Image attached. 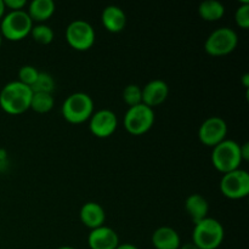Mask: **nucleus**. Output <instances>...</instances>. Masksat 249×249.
I'll use <instances>...</instances> for the list:
<instances>
[{
  "label": "nucleus",
  "instance_id": "nucleus-32",
  "mask_svg": "<svg viewBox=\"0 0 249 249\" xmlns=\"http://www.w3.org/2000/svg\"><path fill=\"white\" fill-rule=\"evenodd\" d=\"M57 249H77V248L70 247V246H63V247H58Z\"/></svg>",
  "mask_w": 249,
  "mask_h": 249
},
{
  "label": "nucleus",
  "instance_id": "nucleus-21",
  "mask_svg": "<svg viewBox=\"0 0 249 249\" xmlns=\"http://www.w3.org/2000/svg\"><path fill=\"white\" fill-rule=\"evenodd\" d=\"M33 92H45V94H53L55 90V80L53 75L48 72H39L38 79L36 80L31 87Z\"/></svg>",
  "mask_w": 249,
  "mask_h": 249
},
{
  "label": "nucleus",
  "instance_id": "nucleus-19",
  "mask_svg": "<svg viewBox=\"0 0 249 249\" xmlns=\"http://www.w3.org/2000/svg\"><path fill=\"white\" fill-rule=\"evenodd\" d=\"M198 14L204 21L215 22L225 14V7L218 0H204L199 4Z\"/></svg>",
  "mask_w": 249,
  "mask_h": 249
},
{
  "label": "nucleus",
  "instance_id": "nucleus-29",
  "mask_svg": "<svg viewBox=\"0 0 249 249\" xmlns=\"http://www.w3.org/2000/svg\"><path fill=\"white\" fill-rule=\"evenodd\" d=\"M179 249H198V248H197L192 242H189V243H185V245L180 246Z\"/></svg>",
  "mask_w": 249,
  "mask_h": 249
},
{
  "label": "nucleus",
  "instance_id": "nucleus-33",
  "mask_svg": "<svg viewBox=\"0 0 249 249\" xmlns=\"http://www.w3.org/2000/svg\"><path fill=\"white\" fill-rule=\"evenodd\" d=\"M1 43H2V36L1 33H0V46H1Z\"/></svg>",
  "mask_w": 249,
  "mask_h": 249
},
{
  "label": "nucleus",
  "instance_id": "nucleus-12",
  "mask_svg": "<svg viewBox=\"0 0 249 249\" xmlns=\"http://www.w3.org/2000/svg\"><path fill=\"white\" fill-rule=\"evenodd\" d=\"M88 245L90 249H116L119 245V237L113 229L104 225L90 231Z\"/></svg>",
  "mask_w": 249,
  "mask_h": 249
},
{
  "label": "nucleus",
  "instance_id": "nucleus-6",
  "mask_svg": "<svg viewBox=\"0 0 249 249\" xmlns=\"http://www.w3.org/2000/svg\"><path fill=\"white\" fill-rule=\"evenodd\" d=\"M237 44V33L229 27H221L209 34L204 43V50L211 56H225L232 53Z\"/></svg>",
  "mask_w": 249,
  "mask_h": 249
},
{
  "label": "nucleus",
  "instance_id": "nucleus-27",
  "mask_svg": "<svg viewBox=\"0 0 249 249\" xmlns=\"http://www.w3.org/2000/svg\"><path fill=\"white\" fill-rule=\"evenodd\" d=\"M240 153L242 160H249V142H245L242 145H240Z\"/></svg>",
  "mask_w": 249,
  "mask_h": 249
},
{
  "label": "nucleus",
  "instance_id": "nucleus-14",
  "mask_svg": "<svg viewBox=\"0 0 249 249\" xmlns=\"http://www.w3.org/2000/svg\"><path fill=\"white\" fill-rule=\"evenodd\" d=\"M79 216L80 221L91 230L100 228V226H104L105 221H106V213H105L104 207L101 204L96 203V202L85 203L80 208Z\"/></svg>",
  "mask_w": 249,
  "mask_h": 249
},
{
  "label": "nucleus",
  "instance_id": "nucleus-7",
  "mask_svg": "<svg viewBox=\"0 0 249 249\" xmlns=\"http://www.w3.org/2000/svg\"><path fill=\"white\" fill-rule=\"evenodd\" d=\"M153 124H155L153 108L143 104L129 107L124 116V128L131 135L138 136L147 133Z\"/></svg>",
  "mask_w": 249,
  "mask_h": 249
},
{
  "label": "nucleus",
  "instance_id": "nucleus-15",
  "mask_svg": "<svg viewBox=\"0 0 249 249\" xmlns=\"http://www.w3.org/2000/svg\"><path fill=\"white\" fill-rule=\"evenodd\" d=\"M101 21L105 28L111 33H121L126 24L125 12L116 5L105 7L101 15Z\"/></svg>",
  "mask_w": 249,
  "mask_h": 249
},
{
  "label": "nucleus",
  "instance_id": "nucleus-22",
  "mask_svg": "<svg viewBox=\"0 0 249 249\" xmlns=\"http://www.w3.org/2000/svg\"><path fill=\"white\" fill-rule=\"evenodd\" d=\"M31 36L36 43L43 44V45H48V44H50L51 41L53 40L55 34H53V28H51L50 26L40 23L36 24V26H33V28H32L31 31Z\"/></svg>",
  "mask_w": 249,
  "mask_h": 249
},
{
  "label": "nucleus",
  "instance_id": "nucleus-28",
  "mask_svg": "<svg viewBox=\"0 0 249 249\" xmlns=\"http://www.w3.org/2000/svg\"><path fill=\"white\" fill-rule=\"evenodd\" d=\"M116 249H139L138 247H136V246H134V245H131V243H119L118 245V247H117Z\"/></svg>",
  "mask_w": 249,
  "mask_h": 249
},
{
  "label": "nucleus",
  "instance_id": "nucleus-2",
  "mask_svg": "<svg viewBox=\"0 0 249 249\" xmlns=\"http://www.w3.org/2000/svg\"><path fill=\"white\" fill-rule=\"evenodd\" d=\"M225 231L219 220L207 216L195 224L192 232V243L198 249H216L221 246Z\"/></svg>",
  "mask_w": 249,
  "mask_h": 249
},
{
  "label": "nucleus",
  "instance_id": "nucleus-24",
  "mask_svg": "<svg viewBox=\"0 0 249 249\" xmlns=\"http://www.w3.org/2000/svg\"><path fill=\"white\" fill-rule=\"evenodd\" d=\"M38 75L39 71L34 66H22L18 71V82L31 88L36 83V80L38 79Z\"/></svg>",
  "mask_w": 249,
  "mask_h": 249
},
{
  "label": "nucleus",
  "instance_id": "nucleus-17",
  "mask_svg": "<svg viewBox=\"0 0 249 249\" xmlns=\"http://www.w3.org/2000/svg\"><path fill=\"white\" fill-rule=\"evenodd\" d=\"M185 211H186L187 215L191 218V220L194 221V224L199 223L208 216V201L199 194L190 195L185 201Z\"/></svg>",
  "mask_w": 249,
  "mask_h": 249
},
{
  "label": "nucleus",
  "instance_id": "nucleus-10",
  "mask_svg": "<svg viewBox=\"0 0 249 249\" xmlns=\"http://www.w3.org/2000/svg\"><path fill=\"white\" fill-rule=\"evenodd\" d=\"M228 135V124L220 117H209L198 129V138L203 145L214 147L223 142Z\"/></svg>",
  "mask_w": 249,
  "mask_h": 249
},
{
  "label": "nucleus",
  "instance_id": "nucleus-3",
  "mask_svg": "<svg viewBox=\"0 0 249 249\" xmlns=\"http://www.w3.org/2000/svg\"><path fill=\"white\" fill-rule=\"evenodd\" d=\"M61 112L68 123H84L94 113V101L85 92H74L65 100Z\"/></svg>",
  "mask_w": 249,
  "mask_h": 249
},
{
  "label": "nucleus",
  "instance_id": "nucleus-4",
  "mask_svg": "<svg viewBox=\"0 0 249 249\" xmlns=\"http://www.w3.org/2000/svg\"><path fill=\"white\" fill-rule=\"evenodd\" d=\"M33 21L24 10L9 11L4 15L0 23V33L2 38L10 41H18L31 34Z\"/></svg>",
  "mask_w": 249,
  "mask_h": 249
},
{
  "label": "nucleus",
  "instance_id": "nucleus-23",
  "mask_svg": "<svg viewBox=\"0 0 249 249\" xmlns=\"http://www.w3.org/2000/svg\"><path fill=\"white\" fill-rule=\"evenodd\" d=\"M123 100L129 107L138 106L142 104V90L139 85L129 84L123 90Z\"/></svg>",
  "mask_w": 249,
  "mask_h": 249
},
{
  "label": "nucleus",
  "instance_id": "nucleus-8",
  "mask_svg": "<svg viewBox=\"0 0 249 249\" xmlns=\"http://www.w3.org/2000/svg\"><path fill=\"white\" fill-rule=\"evenodd\" d=\"M220 191L226 198L242 199L249 195V174L247 170L238 169L223 174Z\"/></svg>",
  "mask_w": 249,
  "mask_h": 249
},
{
  "label": "nucleus",
  "instance_id": "nucleus-5",
  "mask_svg": "<svg viewBox=\"0 0 249 249\" xmlns=\"http://www.w3.org/2000/svg\"><path fill=\"white\" fill-rule=\"evenodd\" d=\"M242 157L240 153V143L233 140H225L213 147L212 163L218 172L226 174L240 168L242 164Z\"/></svg>",
  "mask_w": 249,
  "mask_h": 249
},
{
  "label": "nucleus",
  "instance_id": "nucleus-20",
  "mask_svg": "<svg viewBox=\"0 0 249 249\" xmlns=\"http://www.w3.org/2000/svg\"><path fill=\"white\" fill-rule=\"evenodd\" d=\"M55 105V99L53 94H45V92H33L31 101V108L38 113H48L53 109Z\"/></svg>",
  "mask_w": 249,
  "mask_h": 249
},
{
  "label": "nucleus",
  "instance_id": "nucleus-1",
  "mask_svg": "<svg viewBox=\"0 0 249 249\" xmlns=\"http://www.w3.org/2000/svg\"><path fill=\"white\" fill-rule=\"evenodd\" d=\"M33 91L29 87L14 80L0 91V107L9 114H22L31 108Z\"/></svg>",
  "mask_w": 249,
  "mask_h": 249
},
{
  "label": "nucleus",
  "instance_id": "nucleus-13",
  "mask_svg": "<svg viewBox=\"0 0 249 249\" xmlns=\"http://www.w3.org/2000/svg\"><path fill=\"white\" fill-rule=\"evenodd\" d=\"M142 104L155 107L163 104L169 95V87L162 79H153L142 88Z\"/></svg>",
  "mask_w": 249,
  "mask_h": 249
},
{
  "label": "nucleus",
  "instance_id": "nucleus-18",
  "mask_svg": "<svg viewBox=\"0 0 249 249\" xmlns=\"http://www.w3.org/2000/svg\"><path fill=\"white\" fill-rule=\"evenodd\" d=\"M55 2L53 0H33L28 5V11L27 14L29 15L32 21H36L41 23L45 22L46 19L50 18L55 12Z\"/></svg>",
  "mask_w": 249,
  "mask_h": 249
},
{
  "label": "nucleus",
  "instance_id": "nucleus-9",
  "mask_svg": "<svg viewBox=\"0 0 249 249\" xmlns=\"http://www.w3.org/2000/svg\"><path fill=\"white\" fill-rule=\"evenodd\" d=\"M66 40L77 51H87L94 45L95 31L89 22L75 19L66 28Z\"/></svg>",
  "mask_w": 249,
  "mask_h": 249
},
{
  "label": "nucleus",
  "instance_id": "nucleus-26",
  "mask_svg": "<svg viewBox=\"0 0 249 249\" xmlns=\"http://www.w3.org/2000/svg\"><path fill=\"white\" fill-rule=\"evenodd\" d=\"M5 9H10V11H19L23 10L27 5L26 0H4Z\"/></svg>",
  "mask_w": 249,
  "mask_h": 249
},
{
  "label": "nucleus",
  "instance_id": "nucleus-30",
  "mask_svg": "<svg viewBox=\"0 0 249 249\" xmlns=\"http://www.w3.org/2000/svg\"><path fill=\"white\" fill-rule=\"evenodd\" d=\"M5 11H6V9H5L4 0H0V19H1L2 17H4Z\"/></svg>",
  "mask_w": 249,
  "mask_h": 249
},
{
  "label": "nucleus",
  "instance_id": "nucleus-31",
  "mask_svg": "<svg viewBox=\"0 0 249 249\" xmlns=\"http://www.w3.org/2000/svg\"><path fill=\"white\" fill-rule=\"evenodd\" d=\"M242 83L246 88L249 87V73H245L242 77Z\"/></svg>",
  "mask_w": 249,
  "mask_h": 249
},
{
  "label": "nucleus",
  "instance_id": "nucleus-11",
  "mask_svg": "<svg viewBox=\"0 0 249 249\" xmlns=\"http://www.w3.org/2000/svg\"><path fill=\"white\" fill-rule=\"evenodd\" d=\"M89 129L96 138L105 139L111 136L118 126V118L111 109H100L90 117Z\"/></svg>",
  "mask_w": 249,
  "mask_h": 249
},
{
  "label": "nucleus",
  "instance_id": "nucleus-16",
  "mask_svg": "<svg viewBox=\"0 0 249 249\" xmlns=\"http://www.w3.org/2000/svg\"><path fill=\"white\" fill-rule=\"evenodd\" d=\"M152 245L156 249H179L181 240L173 228L160 226L152 233Z\"/></svg>",
  "mask_w": 249,
  "mask_h": 249
},
{
  "label": "nucleus",
  "instance_id": "nucleus-25",
  "mask_svg": "<svg viewBox=\"0 0 249 249\" xmlns=\"http://www.w3.org/2000/svg\"><path fill=\"white\" fill-rule=\"evenodd\" d=\"M235 22L240 28H249V1H243L235 12Z\"/></svg>",
  "mask_w": 249,
  "mask_h": 249
}]
</instances>
